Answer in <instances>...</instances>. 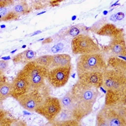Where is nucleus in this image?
<instances>
[{
    "mask_svg": "<svg viewBox=\"0 0 126 126\" xmlns=\"http://www.w3.org/2000/svg\"><path fill=\"white\" fill-rule=\"evenodd\" d=\"M74 104V119L80 121L92 113L94 104L100 95L98 89L78 81L71 90Z\"/></svg>",
    "mask_w": 126,
    "mask_h": 126,
    "instance_id": "nucleus-1",
    "label": "nucleus"
},
{
    "mask_svg": "<svg viewBox=\"0 0 126 126\" xmlns=\"http://www.w3.org/2000/svg\"><path fill=\"white\" fill-rule=\"evenodd\" d=\"M107 68L103 56L100 53L80 55L76 62L78 76L85 73H103Z\"/></svg>",
    "mask_w": 126,
    "mask_h": 126,
    "instance_id": "nucleus-2",
    "label": "nucleus"
},
{
    "mask_svg": "<svg viewBox=\"0 0 126 126\" xmlns=\"http://www.w3.org/2000/svg\"><path fill=\"white\" fill-rule=\"evenodd\" d=\"M50 69L38 64L34 60L25 65L18 75L24 78L32 90L39 89L43 86Z\"/></svg>",
    "mask_w": 126,
    "mask_h": 126,
    "instance_id": "nucleus-3",
    "label": "nucleus"
},
{
    "mask_svg": "<svg viewBox=\"0 0 126 126\" xmlns=\"http://www.w3.org/2000/svg\"><path fill=\"white\" fill-rule=\"evenodd\" d=\"M126 119L114 109L104 105L96 115V124L98 126H125Z\"/></svg>",
    "mask_w": 126,
    "mask_h": 126,
    "instance_id": "nucleus-4",
    "label": "nucleus"
},
{
    "mask_svg": "<svg viewBox=\"0 0 126 126\" xmlns=\"http://www.w3.org/2000/svg\"><path fill=\"white\" fill-rule=\"evenodd\" d=\"M102 86L107 91L117 92L126 91V75L107 67L103 73Z\"/></svg>",
    "mask_w": 126,
    "mask_h": 126,
    "instance_id": "nucleus-5",
    "label": "nucleus"
},
{
    "mask_svg": "<svg viewBox=\"0 0 126 126\" xmlns=\"http://www.w3.org/2000/svg\"><path fill=\"white\" fill-rule=\"evenodd\" d=\"M72 52L75 54H87L100 52V48L88 35L79 34L71 41Z\"/></svg>",
    "mask_w": 126,
    "mask_h": 126,
    "instance_id": "nucleus-6",
    "label": "nucleus"
},
{
    "mask_svg": "<svg viewBox=\"0 0 126 126\" xmlns=\"http://www.w3.org/2000/svg\"><path fill=\"white\" fill-rule=\"evenodd\" d=\"M62 110L60 99L48 96L40 105L36 109L35 112L44 117L49 122L54 120L57 114Z\"/></svg>",
    "mask_w": 126,
    "mask_h": 126,
    "instance_id": "nucleus-7",
    "label": "nucleus"
},
{
    "mask_svg": "<svg viewBox=\"0 0 126 126\" xmlns=\"http://www.w3.org/2000/svg\"><path fill=\"white\" fill-rule=\"evenodd\" d=\"M126 91L120 92L107 90L105 105L117 110L122 116L126 117Z\"/></svg>",
    "mask_w": 126,
    "mask_h": 126,
    "instance_id": "nucleus-8",
    "label": "nucleus"
},
{
    "mask_svg": "<svg viewBox=\"0 0 126 126\" xmlns=\"http://www.w3.org/2000/svg\"><path fill=\"white\" fill-rule=\"evenodd\" d=\"M71 66L64 67H56L49 70L47 79L50 85L54 88H60L64 86L69 80Z\"/></svg>",
    "mask_w": 126,
    "mask_h": 126,
    "instance_id": "nucleus-9",
    "label": "nucleus"
},
{
    "mask_svg": "<svg viewBox=\"0 0 126 126\" xmlns=\"http://www.w3.org/2000/svg\"><path fill=\"white\" fill-rule=\"evenodd\" d=\"M21 106L30 112H35L36 109L44 102L39 89H33L16 99Z\"/></svg>",
    "mask_w": 126,
    "mask_h": 126,
    "instance_id": "nucleus-10",
    "label": "nucleus"
},
{
    "mask_svg": "<svg viewBox=\"0 0 126 126\" xmlns=\"http://www.w3.org/2000/svg\"><path fill=\"white\" fill-rule=\"evenodd\" d=\"M29 83L22 76L18 75L11 83V96L17 99L31 90Z\"/></svg>",
    "mask_w": 126,
    "mask_h": 126,
    "instance_id": "nucleus-11",
    "label": "nucleus"
},
{
    "mask_svg": "<svg viewBox=\"0 0 126 126\" xmlns=\"http://www.w3.org/2000/svg\"><path fill=\"white\" fill-rule=\"evenodd\" d=\"M126 42L124 38L121 39H112L108 46H105L103 51L113 56H126Z\"/></svg>",
    "mask_w": 126,
    "mask_h": 126,
    "instance_id": "nucleus-12",
    "label": "nucleus"
},
{
    "mask_svg": "<svg viewBox=\"0 0 126 126\" xmlns=\"http://www.w3.org/2000/svg\"><path fill=\"white\" fill-rule=\"evenodd\" d=\"M78 76L79 81L96 88H100L103 85V73H85Z\"/></svg>",
    "mask_w": 126,
    "mask_h": 126,
    "instance_id": "nucleus-13",
    "label": "nucleus"
},
{
    "mask_svg": "<svg viewBox=\"0 0 126 126\" xmlns=\"http://www.w3.org/2000/svg\"><path fill=\"white\" fill-rule=\"evenodd\" d=\"M96 33L99 35L107 36L112 39H121L124 38V30L122 29H119L111 23H106L103 25L99 29Z\"/></svg>",
    "mask_w": 126,
    "mask_h": 126,
    "instance_id": "nucleus-14",
    "label": "nucleus"
},
{
    "mask_svg": "<svg viewBox=\"0 0 126 126\" xmlns=\"http://www.w3.org/2000/svg\"><path fill=\"white\" fill-rule=\"evenodd\" d=\"M107 66L109 69H112L121 74L126 75V61L120 58H118L117 57H110L108 60Z\"/></svg>",
    "mask_w": 126,
    "mask_h": 126,
    "instance_id": "nucleus-15",
    "label": "nucleus"
},
{
    "mask_svg": "<svg viewBox=\"0 0 126 126\" xmlns=\"http://www.w3.org/2000/svg\"><path fill=\"white\" fill-rule=\"evenodd\" d=\"M71 58L67 54H57L53 56L52 63L50 68L56 67H64L71 66Z\"/></svg>",
    "mask_w": 126,
    "mask_h": 126,
    "instance_id": "nucleus-16",
    "label": "nucleus"
},
{
    "mask_svg": "<svg viewBox=\"0 0 126 126\" xmlns=\"http://www.w3.org/2000/svg\"><path fill=\"white\" fill-rule=\"evenodd\" d=\"M35 56V52L30 49H28L16 55L13 58V62L15 64H27V63L34 60Z\"/></svg>",
    "mask_w": 126,
    "mask_h": 126,
    "instance_id": "nucleus-17",
    "label": "nucleus"
},
{
    "mask_svg": "<svg viewBox=\"0 0 126 126\" xmlns=\"http://www.w3.org/2000/svg\"><path fill=\"white\" fill-rule=\"evenodd\" d=\"M11 96V83L6 81V78L1 75L0 79V100L3 101Z\"/></svg>",
    "mask_w": 126,
    "mask_h": 126,
    "instance_id": "nucleus-18",
    "label": "nucleus"
},
{
    "mask_svg": "<svg viewBox=\"0 0 126 126\" xmlns=\"http://www.w3.org/2000/svg\"><path fill=\"white\" fill-rule=\"evenodd\" d=\"M60 101L62 109L69 110V112L73 113V111L74 110V104H73L71 91L67 92L64 97L60 99Z\"/></svg>",
    "mask_w": 126,
    "mask_h": 126,
    "instance_id": "nucleus-19",
    "label": "nucleus"
},
{
    "mask_svg": "<svg viewBox=\"0 0 126 126\" xmlns=\"http://www.w3.org/2000/svg\"><path fill=\"white\" fill-rule=\"evenodd\" d=\"M71 119H74L73 113L69 112V110L62 109L61 112L57 114L54 120L50 122V123L52 124V125H54L56 123L61 122L63 121H66V120H71Z\"/></svg>",
    "mask_w": 126,
    "mask_h": 126,
    "instance_id": "nucleus-20",
    "label": "nucleus"
},
{
    "mask_svg": "<svg viewBox=\"0 0 126 126\" xmlns=\"http://www.w3.org/2000/svg\"><path fill=\"white\" fill-rule=\"evenodd\" d=\"M52 59H53V56L45 55V56H40L38 58H36L34 59V61L38 64L50 69L52 63Z\"/></svg>",
    "mask_w": 126,
    "mask_h": 126,
    "instance_id": "nucleus-21",
    "label": "nucleus"
},
{
    "mask_svg": "<svg viewBox=\"0 0 126 126\" xmlns=\"http://www.w3.org/2000/svg\"><path fill=\"white\" fill-rule=\"evenodd\" d=\"M12 11L20 15H25L29 13L31 10L29 8L27 3L25 1H23L15 5Z\"/></svg>",
    "mask_w": 126,
    "mask_h": 126,
    "instance_id": "nucleus-22",
    "label": "nucleus"
},
{
    "mask_svg": "<svg viewBox=\"0 0 126 126\" xmlns=\"http://www.w3.org/2000/svg\"><path fill=\"white\" fill-rule=\"evenodd\" d=\"M16 121L15 119L8 117V112L4 110H1L0 112V124L1 126H11Z\"/></svg>",
    "mask_w": 126,
    "mask_h": 126,
    "instance_id": "nucleus-23",
    "label": "nucleus"
},
{
    "mask_svg": "<svg viewBox=\"0 0 126 126\" xmlns=\"http://www.w3.org/2000/svg\"><path fill=\"white\" fill-rule=\"evenodd\" d=\"M20 15L17 14L13 11H10L8 12L7 14L4 16V17L0 19L1 21L3 22H8V21H12V20H16L20 18Z\"/></svg>",
    "mask_w": 126,
    "mask_h": 126,
    "instance_id": "nucleus-24",
    "label": "nucleus"
},
{
    "mask_svg": "<svg viewBox=\"0 0 126 126\" xmlns=\"http://www.w3.org/2000/svg\"><path fill=\"white\" fill-rule=\"evenodd\" d=\"M53 126H79V122L75 119H71V120H66L61 122H58L56 123Z\"/></svg>",
    "mask_w": 126,
    "mask_h": 126,
    "instance_id": "nucleus-25",
    "label": "nucleus"
},
{
    "mask_svg": "<svg viewBox=\"0 0 126 126\" xmlns=\"http://www.w3.org/2000/svg\"><path fill=\"white\" fill-rule=\"evenodd\" d=\"M79 33V30L78 29V28L76 27H73L67 32V35L71 36V37H75L78 35Z\"/></svg>",
    "mask_w": 126,
    "mask_h": 126,
    "instance_id": "nucleus-26",
    "label": "nucleus"
},
{
    "mask_svg": "<svg viewBox=\"0 0 126 126\" xmlns=\"http://www.w3.org/2000/svg\"><path fill=\"white\" fill-rule=\"evenodd\" d=\"M63 48H64V44L61 43V42H60V43L57 44L52 47L51 52H53V53H57V52H60L61 50H63Z\"/></svg>",
    "mask_w": 126,
    "mask_h": 126,
    "instance_id": "nucleus-27",
    "label": "nucleus"
},
{
    "mask_svg": "<svg viewBox=\"0 0 126 126\" xmlns=\"http://www.w3.org/2000/svg\"><path fill=\"white\" fill-rule=\"evenodd\" d=\"M8 67V63L5 61L1 60L0 61V73L1 75L3 74L4 71L7 70Z\"/></svg>",
    "mask_w": 126,
    "mask_h": 126,
    "instance_id": "nucleus-28",
    "label": "nucleus"
},
{
    "mask_svg": "<svg viewBox=\"0 0 126 126\" xmlns=\"http://www.w3.org/2000/svg\"><path fill=\"white\" fill-rule=\"evenodd\" d=\"M14 3L13 1L11 0H3L0 1V8H5Z\"/></svg>",
    "mask_w": 126,
    "mask_h": 126,
    "instance_id": "nucleus-29",
    "label": "nucleus"
},
{
    "mask_svg": "<svg viewBox=\"0 0 126 126\" xmlns=\"http://www.w3.org/2000/svg\"><path fill=\"white\" fill-rule=\"evenodd\" d=\"M35 4L34 5V7L35 9H41V8H44V7L46 6L45 5H44V1L43 3H42V1H35Z\"/></svg>",
    "mask_w": 126,
    "mask_h": 126,
    "instance_id": "nucleus-30",
    "label": "nucleus"
},
{
    "mask_svg": "<svg viewBox=\"0 0 126 126\" xmlns=\"http://www.w3.org/2000/svg\"><path fill=\"white\" fill-rule=\"evenodd\" d=\"M8 10L6 8H0V18L1 19L8 13Z\"/></svg>",
    "mask_w": 126,
    "mask_h": 126,
    "instance_id": "nucleus-31",
    "label": "nucleus"
},
{
    "mask_svg": "<svg viewBox=\"0 0 126 126\" xmlns=\"http://www.w3.org/2000/svg\"><path fill=\"white\" fill-rule=\"evenodd\" d=\"M115 17L116 20H121L124 18V14L122 12H120V13H118L117 14L115 15Z\"/></svg>",
    "mask_w": 126,
    "mask_h": 126,
    "instance_id": "nucleus-32",
    "label": "nucleus"
},
{
    "mask_svg": "<svg viewBox=\"0 0 126 126\" xmlns=\"http://www.w3.org/2000/svg\"><path fill=\"white\" fill-rule=\"evenodd\" d=\"M52 42V39L50 37L47 38V39H45L43 42H42V44H47V43H50Z\"/></svg>",
    "mask_w": 126,
    "mask_h": 126,
    "instance_id": "nucleus-33",
    "label": "nucleus"
},
{
    "mask_svg": "<svg viewBox=\"0 0 126 126\" xmlns=\"http://www.w3.org/2000/svg\"><path fill=\"white\" fill-rule=\"evenodd\" d=\"M40 33V31H39V32H35V33H33V34L32 35H32H35L37 34V33Z\"/></svg>",
    "mask_w": 126,
    "mask_h": 126,
    "instance_id": "nucleus-34",
    "label": "nucleus"
}]
</instances>
